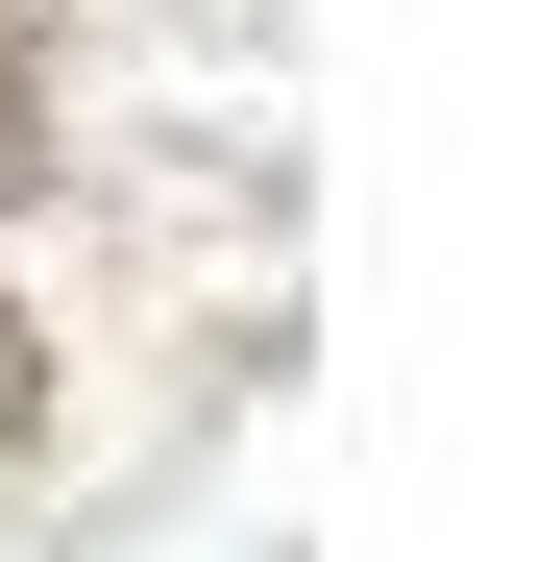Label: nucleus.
<instances>
[{"mask_svg":"<svg viewBox=\"0 0 537 562\" xmlns=\"http://www.w3.org/2000/svg\"><path fill=\"white\" fill-rule=\"evenodd\" d=\"M0 196H49V49H25V0H0Z\"/></svg>","mask_w":537,"mask_h":562,"instance_id":"1","label":"nucleus"},{"mask_svg":"<svg viewBox=\"0 0 537 562\" xmlns=\"http://www.w3.org/2000/svg\"><path fill=\"white\" fill-rule=\"evenodd\" d=\"M25 416H49V342H25V318H0V464H25Z\"/></svg>","mask_w":537,"mask_h":562,"instance_id":"2","label":"nucleus"}]
</instances>
